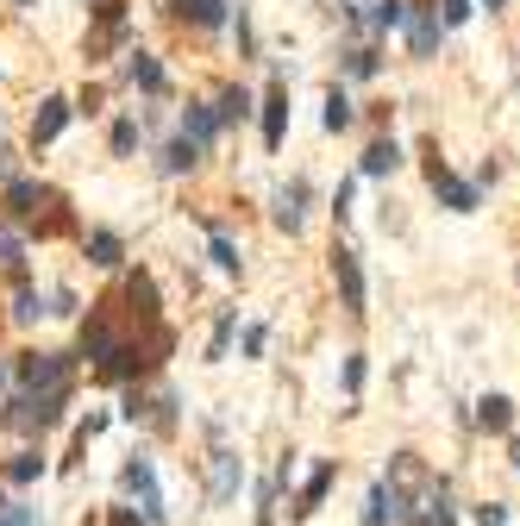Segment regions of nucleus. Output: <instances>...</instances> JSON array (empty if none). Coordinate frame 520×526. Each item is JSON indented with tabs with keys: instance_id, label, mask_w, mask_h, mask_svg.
Here are the masks:
<instances>
[{
	"instance_id": "obj_1",
	"label": "nucleus",
	"mask_w": 520,
	"mask_h": 526,
	"mask_svg": "<svg viewBox=\"0 0 520 526\" xmlns=\"http://www.w3.org/2000/svg\"><path fill=\"white\" fill-rule=\"evenodd\" d=\"M19 382H26L32 401L63 395V389H69V357H63V351H32V357H19Z\"/></svg>"
},
{
	"instance_id": "obj_2",
	"label": "nucleus",
	"mask_w": 520,
	"mask_h": 526,
	"mask_svg": "<svg viewBox=\"0 0 520 526\" xmlns=\"http://www.w3.org/2000/svg\"><path fill=\"white\" fill-rule=\"evenodd\" d=\"M427 182H433V195H439L445 207H452V213H470V207H477V188H470V182H458V176L445 170L439 157H427Z\"/></svg>"
},
{
	"instance_id": "obj_3",
	"label": "nucleus",
	"mask_w": 520,
	"mask_h": 526,
	"mask_svg": "<svg viewBox=\"0 0 520 526\" xmlns=\"http://www.w3.org/2000/svg\"><path fill=\"white\" fill-rule=\"evenodd\" d=\"M333 276H339V295H345V307L351 314H364V270H358V251H333Z\"/></svg>"
},
{
	"instance_id": "obj_4",
	"label": "nucleus",
	"mask_w": 520,
	"mask_h": 526,
	"mask_svg": "<svg viewBox=\"0 0 520 526\" xmlns=\"http://www.w3.org/2000/svg\"><path fill=\"white\" fill-rule=\"evenodd\" d=\"M301 220H307V182L276 188V226L282 232H301Z\"/></svg>"
},
{
	"instance_id": "obj_5",
	"label": "nucleus",
	"mask_w": 520,
	"mask_h": 526,
	"mask_svg": "<svg viewBox=\"0 0 520 526\" xmlns=\"http://www.w3.org/2000/svg\"><path fill=\"white\" fill-rule=\"evenodd\" d=\"M63 126H69V101H63V94H51V101L38 107V119H32V145H51Z\"/></svg>"
},
{
	"instance_id": "obj_6",
	"label": "nucleus",
	"mask_w": 520,
	"mask_h": 526,
	"mask_svg": "<svg viewBox=\"0 0 520 526\" xmlns=\"http://www.w3.org/2000/svg\"><path fill=\"white\" fill-rule=\"evenodd\" d=\"M282 132H289V88H270V101H264V145L270 151L282 145Z\"/></svg>"
},
{
	"instance_id": "obj_7",
	"label": "nucleus",
	"mask_w": 520,
	"mask_h": 526,
	"mask_svg": "<svg viewBox=\"0 0 520 526\" xmlns=\"http://www.w3.org/2000/svg\"><path fill=\"white\" fill-rule=\"evenodd\" d=\"M239 483H245L239 458H232V451H214V501H232V495H239Z\"/></svg>"
},
{
	"instance_id": "obj_8",
	"label": "nucleus",
	"mask_w": 520,
	"mask_h": 526,
	"mask_svg": "<svg viewBox=\"0 0 520 526\" xmlns=\"http://www.w3.org/2000/svg\"><path fill=\"white\" fill-rule=\"evenodd\" d=\"M82 357H113V326H107V314H94V320H82Z\"/></svg>"
},
{
	"instance_id": "obj_9",
	"label": "nucleus",
	"mask_w": 520,
	"mask_h": 526,
	"mask_svg": "<svg viewBox=\"0 0 520 526\" xmlns=\"http://www.w3.org/2000/svg\"><path fill=\"white\" fill-rule=\"evenodd\" d=\"M38 201H51L38 182H26V176H19V182H7V213H13V220H26V213H38Z\"/></svg>"
},
{
	"instance_id": "obj_10",
	"label": "nucleus",
	"mask_w": 520,
	"mask_h": 526,
	"mask_svg": "<svg viewBox=\"0 0 520 526\" xmlns=\"http://www.w3.org/2000/svg\"><path fill=\"white\" fill-rule=\"evenodd\" d=\"M214 132H220L214 107H188V113H182V138H188V145H195V151H201V145H207V138H214Z\"/></svg>"
},
{
	"instance_id": "obj_11",
	"label": "nucleus",
	"mask_w": 520,
	"mask_h": 526,
	"mask_svg": "<svg viewBox=\"0 0 520 526\" xmlns=\"http://www.w3.org/2000/svg\"><path fill=\"white\" fill-rule=\"evenodd\" d=\"M126 76L145 88V94H163V63L151 57V51H132V63H126Z\"/></svg>"
},
{
	"instance_id": "obj_12",
	"label": "nucleus",
	"mask_w": 520,
	"mask_h": 526,
	"mask_svg": "<svg viewBox=\"0 0 520 526\" xmlns=\"http://www.w3.org/2000/svg\"><path fill=\"white\" fill-rule=\"evenodd\" d=\"M126 301H132V314L145 320V326H157V289H151V276H132L126 282Z\"/></svg>"
},
{
	"instance_id": "obj_13",
	"label": "nucleus",
	"mask_w": 520,
	"mask_h": 526,
	"mask_svg": "<svg viewBox=\"0 0 520 526\" xmlns=\"http://www.w3.org/2000/svg\"><path fill=\"white\" fill-rule=\"evenodd\" d=\"M477 420L489 426V433H508V420H514V401H508V395H483V401H477Z\"/></svg>"
},
{
	"instance_id": "obj_14",
	"label": "nucleus",
	"mask_w": 520,
	"mask_h": 526,
	"mask_svg": "<svg viewBox=\"0 0 520 526\" xmlns=\"http://www.w3.org/2000/svg\"><path fill=\"white\" fill-rule=\"evenodd\" d=\"M395 163H401V145H395V138H376V145L364 151V176H389Z\"/></svg>"
},
{
	"instance_id": "obj_15",
	"label": "nucleus",
	"mask_w": 520,
	"mask_h": 526,
	"mask_svg": "<svg viewBox=\"0 0 520 526\" xmlns=\"http://www.w3.org/2000/svg\"><path fill=\"white\" fill-rule=\"evenodd\" d=\"M439 19H427V13H420V19H408V44H414V57H433V44H439Z\"/></svg>"
},
{
	"instance_id": "obj_16",
	"label": "nucleus",
	"mask_w": 520,
	"mask_h": 526,
	"mask_svg": "<svg viewBox=\"0 0 520 526\" xmlns=\"http://www.w3.org/2000/svg\"><path fill=\"white\" fill-rule=\"evenodd\" d=\"M364 19H370L376 32H395V26H408V0H376Z\"/></svg>"
},
{
	"instance_id": "obj_17",
	"label": "nucleus",
	"mask_w": 520,
	"mask_h": 526,
	"mask_svg": "<svg viewBox=\"0 0 520 526\" xmlns=\"http://www.w3.org/2000/svg\"><path fill=\"white\" fill-rule=\"evenodd\" d=\"M88 263L113 270V263H120V238H113V232H88Z\"/></svg>"
},
{
	"instance_id": "obj_18",
	"label": "nucleus",
	"mask_w": 520,
	"mask_h": 526,
	"mask_svg": "<svg viewBox=\"0 0 520 526\" xmlns=\"http://www.w3.org/2000/svg\"><path fill=\"white\" fill-rule=\"evenodd\" d=\"M326 483H333V464H320L314 476H307V489H301V508H295V514H314V508H320V495H326Z\"/></svg>"
},
{
	"instance_id": "obj_19",
	"label": "nucleus",
	"mask_w": 520,
	"mask_h": 526,
	"mask_svg": "<svg viewBox=\"0 0 520 526\" xmlns=\"http://www.w3.org/2000/svg\"><path fill=\"white\" fill-rule=\"evenodd\" d=\"M182 13L195 19V26H220V19H226V0H182Z\"/></svg>"
},
{
	"instance_id": "obj_20",
	"label": "nucleus",
	"mask_w": 520,
	"mask_h": 526,
	"mask_svg": "<svg viewBox=\"0 0 520 526\" xmlns=\"http://www.w3.org/2000/svg\"><path fill=\"white\" fill-rule=\"evenodd\" d=\"M245 113H251V94H245V88H226V94H220V107H214L220 126H226V119H245Z\"/></svg>"
},
{
	"instance_id": "obj_21",
	"label": "nucleus",
	"mask_w": 520,
	"mask_h": 526,
	"mask_svg": "<svg viewBox=\"0 0 520 526\" xmlns=\"http://www.w3.org/2000/svg\"><path fill=\"white\" fill-rule=\"evenodd\" d=\"M195 157H201V151L188 145V138H176V145L163 151V170H170V176H182V170H195Z\"/></svg>"
},
{
	"instance_id": "obj_22",
	"label": "nucleus",
	"mask_w": 520,
	"mask_h": 526,
	"mask_svg": "<svg viewBox=\"0 0 520 526\" xmlns=\"http://www.w3.org/2000/svg\"><path fill=\"white\" fill-rule=\"evenodd\" d=\"M345 126H351V101L333 88V94H326V132H345Z\"/></svg>"
},
{
	"instance_id": "obj_23",
	"label": "nucleus",
	"mask_w": 520,
	"mask_h": 526,
	"mask_svg": "<svg viewBox=\"0 0 520 526\" xmlns=\"http://www.w3.org/2000/svg\"><path fill=\"white\" fill-rule=\"evenodd\" d=\"M32 476H44V458H38V451H19V458H13V483H32Z\"/></svg>"
},
{
	"instance_id": "obj_24",
	"label": "nucleus",
	"mask_w": 520,
	"mask_h": 526,
	"mask_svg": "<svg viewBox=\"0 0 520 526\" xmlns=\"http://www.w3.org/2000/svg\"><path fill=\"white\" fill-rule=\"evenodd\" d=\"M214 263H220V270L232 276V270H239V245H232V238L226 232H214Z\"/></svg>"
},
{
	"instance_id": "obj_25",
	"label": "nucleus",
	"mask_w": 520,
	"mask_h": 526,
	"mask_svg": "<svg viewBox=\"0 0 520 526\" xmlns=\"http://www.w3.org/2000/svg\"><path fill=\"white\" fill-rule=\"evenodd\" d=\"M132 145H138V119H120V126H113V151H120V157H126Z\"/></svg>"
},
{
	"instance_id": "obj_26",
	"label": "nucleus",
	"mask_w": 520,
	"mask_h": 526,
	"mask_svg": "<svg viewBox=\"0 0 520 526\" xmlns=\"http://www.w3.org/2000/svg\"><path fill=\"white\" fill-rule=\"evenodd\" d=\"M19 263H26V251H19V238H7V232H0V270H19Z\"/></svg>"
},
{
	"instance_id": "obj_27",
	"label": "nucleus",
	"mask_w": 520,
	"mask_h": 526,
	"mask_svg": "<svg viewBox=\"0 0 520 526\" xmlns=\"http://www.w3.org/2000/svg\"><path fill=\"white\" fill-rule=\"evenodd\" d=\"M470 7H477V0H445V19H439V26H464Z\"/></svg>"
},
{
	"instance_id": "obj_28",
	"label": "nucleus",
	"mask_w": 520,
	"mask_h": 526,
	"mask_svg": "<svg viewBox=\"0 0 520 526\" xmlns=\"http://www.w3.org/2000/svg\"><path fill=\"white\" fill-rule=\"evenodd\" d=\"M477 526H508V508H502V501H483V508H477Z\"/></svg>"
},
{
	"instance_id": "obj_29",
	"label": "nucleus",
	"mask_w": 520,
	"mask_h": 526,
	"mask_svg": "<svg viewBox=\"0 0 520 526\" xmlns=\"http://www.w3.org/2000/svg\"><path fill=\"white\" fill-rule=\"evenodd\" d=\"M345 69H351V76H376V51H351Z\"/></svg>"
},
{
	"instance_id": "obj_30",
	"label": "nucleus",
	"mask_w": 520,
	"mask_h": 526,
	"mask_svg": "<svg viewBox=\"0 0 520 526\" xmlns=\"http://www.w3.org/2000/svg\"><path fill=\"white\" fill-rule=\"evenodd\" d=\"M345 389H351V395L364 389V357H345Z\"/></svg>"
},
{
	"instance_id": "obj_31",
	"label": "nucleus",
	"mask_w": 520,
	"mask_h": 526,
	"mask_svg": "<svg viewBox=\"0 0 520 526\" xmlns=\"http://www.w3.org/2000/svg\"><path fill=\"white\" fill-rule=\"evenodd\" d=\"M420 526H452V508H445V501H427V520Z\"/></svg>"
},
{
	"instance_id": "obj_32",
	"label": "nucleus",
	"mask_w": 520,
	"mask_h": 526,
	"mask_svg": "<svg viewBox=\"0 0 520 526\" xmlns=\"http://www.w3.org/2000/svg\"><path fill=\"white\" fill-rule=\"evenodd\" d=\"M232 326H239V314H226V320H220V326H214V357H220V351H226V339H232Z\"/></svg>"
},
{
	"instance_id": "obj_33",
	"label": "nucleus",
	"mask_w": 520,
	"mask_h": 526,
	"mask_svg": "<svg viewBox=\"0 0 520 526\" xmlns=\"http://www.w3.org/2000/svg\"><path fill=\"white\" fill-rule=\"evenodd\" d=\"M13 320H38V295H19L13 301Z\"/></svg>"
},
{
	"instance_id": "obj_34",
	"label": "nucleus",
	"mask_w": 520,
	"mask_h": 526,
	"mask_svg": "<svg viewBox=\"0 0 520 526\" xmlns=\"http://www.w3.org/2000/svg\"><path fill=\"white\" fill-rule=\"evenodd\" d=\"M113 526H138V514H132V508H120V514H113Z\"/></svg>"
},
{
	"instance_id": "obj_35",
	"label": "nucleus",
	"mask_w": 520,
	"mask_h": 526,
	"mask_svg": "<svg viewBox=\"0 0 520 526\" xmlns=\"http://www.w3.org/2000/svg\"><path fill=\"white\" fill-rule=\"evenodd\" d=\"M0 176H13V151L7 145H0Z\"/></svg>"
},
{
	"instance_id": "obj_36",
	"label": "nucleus",
	"mask_w": 520,
	"mask_h": 526,
	"mask_svg": "<svg viewBox=\"0 0 520 526\" xmlns=\"http://www.w3.org/2000/svg\"><path fill=\"white\" fill-rule=\"evenodd\" d=\"M351 19H364V0H351Z\"/></svg>"
},
{
	"instance_id": "obj_37",
	"label": "nucleus",
	"mask_w": 520,
	"mask_h": 526,
	"mask_svg": "<svg viewBox=\"0 0 520 526\" xmlns=\"http://www.w3.org/2000/svg\"><path fill=\"white\" fill-rule=\"evenodd\" d=\"M514 464H520V445H514Z\"/></svg>"
}]
</instances>
